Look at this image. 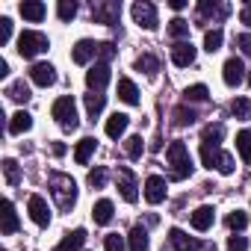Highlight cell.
<instances>
[{"mask_svg": "<svg viewBox=\"0 0 251 251\" xmlns=\"http://www.w3.org/2000/svg\"><path fill=\"white\" fill-rule=\"evenodd\" d=\"M48 186H50V195H53L59 210H71L77 204V183H74V177H68L62 172H53L48 177Z\"/></svg>", "mask_w": 251, "mask_h": 251, "instance_id": "cell-1", "label": "cell"}, {"mask_svg": "<svg viewBox=\"0 0 251 251\" xmlns=\"http://www.w3.org/2000/svg\"><path fill=\"white\" fill-rule=\"evenodd\" d=\"M166 160H169V166H172V177H175V180H186V177L192 175V157H189V148H186L180 139L169 145Z\"/></svg>", "mask_w": 251, "mask_h": 251, "instance_id": "cell-2", "label": "cell"}, {"mask_svg": "<svg viewBox=\"0 0 251 251\" xmlns=\"http://www.w3.org/2000/svg\"><path fill=\"white\" fill-rule=\"evenodd\" d=\"M201 163H204L207 169L222 172V175H233V157L225 154L219 145H207V142H201Z\"/></svg>", "mask_w": 251, "mask_h": 251, "instance_id": "cell-3", "label": "cell"}, {"mask_svg": "<svg viewBox=\"0 0 251 251\" xmlns=\"http://www.w3.org/2000/svg\"><path fill=\"white\" fill-rule=\"evenodd\" d=\"M50 48V42H48V36L45 33H36V30H24L21 36H18V53L24 56V59H36L39 53H45Z\"/></svg>", "mask_w": 251, "mask_h": 251, "instance_id": "cell-4", "label": "cell"}, {"mask_svg": "<svg viewBox=\"0 0 251 251\" xmlns=\"http://www.w3.org/2000/svg\"><path fill=\"white\" fill-rule=\"evenodd\" d=\"M169 242H172L175 251H216L213 242H201V239H195V236H186L180 227H172V230H169Z\"/></svg>", "mask_w": 251, "mask_h": 251, "instance_id": "cell-5", "label": "cell"}, {"mask_svg": "<svg viewBox=\"0 0 251 251\" xmlns=\"http://www.w3.org/2000/svg\"><path fill=\"white\" fill-rule=\"evenodd\" d=\"M118 15H121V3H118V0H92V18L98 24L115 27L118 24Z\"/></svg>", "mask_w": 251, "mask_h": 251, "instance_id": "cell-6", "label": "cell"}, {"mask_svg": "<svg viewBox=\"0 0 251 251\" xmlns=\"http://www.w3.org/2000/svg\"><path fill=\"white\" fill-rule=\"evenodd\" d=\"M53 118L59 121V127H65V130H74L77 127V103H74V98H59L56 103H53Z\"/></svg>", "mask_w": 251, "mask_h": 251, "instance_id": "cell-7", "label": "cell"}, {"mask_svg": "<svg viewBox=\"0 0 251 251\" xmlns=\"http://www.w3.org/2000/svg\"><path fill=\"white\" fill-rule=\"evenodd\" d=\"M133 21L145 30H157V6L148 3V0H139V3H133Z\"/></svg>", "mask_w": 251, "mask_h": 251, "instance_id": "cell-8", "label": "cell"}, {"mask_svg": "<svg viewBox=\"0 0 251 251\" xmlns=\"http://www.w3.org/2000/svg\"><path fill=\"white\" fill-rule=\"evenodd\" d=\"M118 189H121V198L127 201V204H136V198H139V186H136V177H133V172L130 169H118Z\"/></svg>", "mask_w": 251, "mask_h": 251, "instance_id": "cell-9", "label": "cell"}, {"mask_svg": "<svg viewBox=\"0 0 251 251\" xmlns=\"http://www.w3.org/2000/svg\"><path fill=\"white\" fill-rule=\"evenodd\" d=\"M30 80H33L36 86L48 89V86H53V83H56V68H53L50 62H36V65L30 68Z\"/></svg>", "mask_w": 251, "mask_h": 251, "instance_id": "cell-10", "label": "cell"}, {"mask_svg": "<svg viewBox=\"0 0 251 251\" xmlns=\"http://www.w3.org/2000/svg\"><path fill=\"white\" fill-rule=\"evenodd\" d=\"M106 83H109V65H106V62H98V65H92V68L86 71V86H89L92 92H100Z\"/></svg>", "mask_w": 251, "mask_h": 251, "instance_id": "cell-11", "label": "cell"}, {"mask_svg": "<svg viewBox=\"0 0 251 251\" xmlns=\"http://www.w3.org/2000/svg\"><path fill=\"white\" fill-rule=\"evenodd\" d=\"M30 219L39 225V227H48L50 225V210H48V201L42 195H30Z\"/></svg>", "mask_w": 251, "mask_h": 251, "instance_id": "cell-12", "label": "cell"}, {"mask_svg": "<svg viewBox=\"0 0 251 251\" xmlns=\"http://www.w3.org/2000/svg\"><path fill=\"white\" fill-rule=\"evenodd\" d=\"M222 77H225L227 86H239V83L245 80V65H242V59L230 56V59L225 62V68H222Z\"/></svg>", "mask_w": 251, "mask_h": 251, "instance_id": "cell-13", "label": "cell"}, {"mask_svg": "<svg viewBox=\"0 0 251 251\" xmlns=\"http://www.w3.org/2000/svg\"><path fill=\"white\" fill-rule=\"evenodd\" d=\"M145 201H148V204L166 201V180H163L160 175H151V177L145 180Z\"/></svg>", "mask_w": 251, "mask_h": 251, "instance_id": "cell-14", "label": "cell"}, {"mask_svg": "<svg viewBox=\"0 0 251 251\" xmlns=\"http://www.w3.org/2000/svg\"><path fill=\"white\" fill-rule=\"evenodd\" d=\"M172 62L180 65V68L192 65V62H195V48H192V42H175V48H172Z\"/></svg>", "mask_w": 251, "mask_h": 251, "instance_id": "cell-15", "label": "cell"}, {"mask_svg": "<svg viewBox=\"0 0 251 251\" xmlns=\"http://www.w3.org/2000/svg\"><path fill=\"white\" fill-rule=\"evenodd\" d=\"M127 124H130V115H124V112H112L106 118V136L109 139H118L124 136V130H127Z\"/></svg>", "mask_w": 251, "mask_h": 251, "instance_id": "cell-16", "label": "cell"}, {"mask_svg": "<svg viewBox=\"0 0 251 251\" xmlns=\"http://www.w3.org/2000/svg\"><path fill=\"white\" fill-rule=\"evenodd\" d=\"M92 56H98V45H95V42H89V39H80V42L74 45V53H71V59H74L77 65H86Z\"/></svg>", "mask_w": 251, "mask_h": 251, "instance_id": "cell-17", "label": "cell"}, {"mask_svg": "<svg viewBox=\"0 0 251 251\" xmlns=\"http://www.w3.org/2000/svg\"><path fill=\"white\" fill-rule=\"evenodd\" d=\"M189 222H192V227H195V230H210V227H213V222H216V210L204 204V207H198V210L192 213V219H189Z\"/></svg>", "mask_w": 251, "mask_h": 251, "instance_id": "cell-18", "label": "cell"}, {"mask_svg": "<svg viewBox=\"0 0 251 251\" xmlns=\"http://www.w3.org/2000/svg\"><path fill=\"white\" fill-rule=\"evenodd\" d=\"M198 12L204 15V18H213V21H222V18H227V12H230V6H225V3H210V0H201L198 3Z\"/></svg>", "mask_w": 251, "mask_h": 251, "instance_id": "cell-19", "label": "cell"}, {"mask_svg": "<svg viewBox=\"0 0 251 251\" xmlns=\"http://www.w3.org/2000/svg\"><path fill=\"white\" fill-rule=\"evenodd\" d=\"M112 213H115V207H112L109 198H100V201L92 207V219H95V225H109V222H112Z\"/></svg>", "mask_w": 251, "mask_h": 251, "instance_id": "cell-20", "label": "cell"}, {"mask_svg": "<svg viewBox=\"0 0 251 251\" xmlns=\"http://www.w3.org/2000/svg\"><path fill=\"white\" fill-rule=\"evenodd\" d=\"M83 245H86V230H83V227H77V230L65 233V239L56 245V251H80Z\"/></svg>", "mask_w": 251, "mask_h": 251, "instance_id": "cell-21", "label": "cell"}, {"mask_svg": "<svg viewBox=\"0 0 251 251\" xmlns=\"http://www.w3.org/2000/svg\"><path fill=\"white\" fill-rule=\"evenodd\" d=\"M95 148H98V139H92V136H86V139H80V142H77V148H74V160H77L80 166H86V163L92 160V154H95Z\"/></svg>", "mask_w": 251, "mask_h": 251, "instance_id": "cell-22", "label": "cell"}, {"mask_svg": "<svg viewBox=\"0 0 251 251\" xmlns=\"http://www.w3.org/2000/svg\"><path fill=\"white\" fill-rule=\"evenodd\" d=\"M118 98H121L124 103H130V106L139 103V89L133 86V80H127V77H121V80H118Z\"/></svg>", "mask_w": 251, "mask_h": 251, "instance_id": "cell-23", "label": "cell"}, {"mask_svg": "<svg viewBox=\"0 0 251 251\" xmlns=\"http://www.w3.org/2000/svg\"><path fill=\"white\" fill-rule=\"evenodd\" d=\"M127 245H130V251H148V245H151L148 230H145L142 225H136V227L130 230V236H127Z\"/></svg>", "mask_w": 251, "mask_h": 251, "instance_id": "cell-24", "label": "cell"}, {"mask_svg": "<svg viewBox=\"0 0 251 251\" xmlns=\"http://www.w3.org/2000/svg\"><path fill=\"white\" fill-rule=\"evenodd\" d=\"M0 230H3L6 236L18 230V213H15V204L12 201H3V225H0Z\"/></svg>", "mask_w": 251, "mask_h": 251, "instance_id": "cell-25", "label": "cell"}, {"mask_svg": "<svg viewBox=\"0 0 251 251\" xmlns=\"http://www.w3.org/2000/svg\"><path fill=\"white\" fill-rule=\"evenodd\" d=\"M18 9H21V15H24L27 21H42V18H45V12H48V9H45V3H39V0H24Z\"/></svg>", "mask_w": 251, "mask_h": 251, "instance_id": "cell-26", "label": "cell"}, {"mask_svg": "<svg viewBox=\"0 0 251 251\" xmlns=\"http://www.w3.org/2000/svg\"><path fill=\"white\" fill-rule=\"evenodd\" d=\"M30 127H33V115H30V112H24V109H21V112H15V115L9 118V133H27Z\"/></svg>", "mask_w": 251, "mask_h": 251, "instance_id": "cell-27", "label": "cell"}, {"mask_svg": "<svg viewBox=\"0 0 251 251\" xmlns=\"http://www.w3.org/2000/svg\"><path fill=\"white\" fill-rule=\"evenodd\" d=\"M236 151L245 160V166H251V130H239L236 133Z\"/></svg>", "mask_w": 251, "mask_h": 251, "instance_id": "cell-28", "label": "cell"}, {"mask_svg": "<svg viewBox=\"0 0 251 251\" xmlns=\"http://www.w3.org/2000/svg\"><path fill=\"white\" fill-rule=\"evenodd\" d=\"M222 139H225V127H222V124H207L204 133H201V142H207V145H219Z\"/></svg>", "mask_w": 251, "mask_h": 251, "instance_id": "cell-29", "label": "cell"}, {"mask_svg": "<svg viewBox=\"0 0 251 251\" xmlns=\"http://www.w3.org/2000/svg\"><path fill=\"white\" fill-rule=\"evenodd\" d=\"M6 95H9L12 100H18V103H24V100H30V89H27V83H24V80H15V83H9V89H6Z\"/></svg>", "mask_w": 251, "mask_h": 251, "instance_id": "cell-30", "label": "cell"}, {"mask_svg": "<svg viewBox=\"0 0 251 251\" xmlns=\"http://www.w3.org/2000/svg\"><path fill=\"white\" fill-rule=\"evenodd\" d=\"M103 103H106V98H103L100 92H92V95H86V109H89V115H92V118H98V115H100Z\"/></svg>", "mask_w": 251, "mask_h": 251, "instance_id": "cell-31", "label": "cell"}, {"mask_svg": "<svg viewBox=\"0 0 251 251\" xmlns=\"http://www.w3.org/2000/svg\"><path fill=\"white\" fill-rule=\"evenodd\" d=\"M136 71H145V74H157V71H160V62H157V56H151V53H142V56L136 59Z\"/></svg>", "mask_w": 251, "mask_h": 251, "instance_id": "cell-32", "label": "cell"}, {"mask_svg": "<svg viewBox=\"0 0 251 251\" xmlns=\"http://www.w3.org/2000/svg\"><path fill=\"white\" fill-rule=\"evenodd\" d=\"M183 98H186V103H189V100L201 103V100H207V98H210V92H207V86H204V83H195V86H189V89L183 92Z\"/></svg>", "mask_w": 251, "mask_h": 251, "instance_id": "cell-33", "label": "cell"}, {"mask_svg": "<svg viewBox=\"0 0 251 251\" xmlns=\"http://www.w3.org/2000/svg\"><path fill=\"white\" fill-rule=\"evenodd\" d=\"M3 175H6V183L9 186H18L21 183V169L15 160H3Z\"/></svg>", "mask_w": 251, "mask_h": 251, "instance_id": "cell-34", "label": "cell"}, {"mask_svg": "<svg viewBox=\"0 0 251 251\" xmlns=\"http://www.w3.org/2000/svg\"><path fill=\"white\" fill-rule=\"evenodd\" d=\"M169 36H172V39H183V36H189V21H183V18H172V21H169Z\"/></svg>", "mask_w": 251, "mask_h": 251, "instance_id": "cell-35", "label": "cell"}, {"mask_svg": "<svg viewBox=\"0 0 251 251\" xmlns=\"http://www.w3.org/2000/svg\"><path fill=\"white\" fill-rule=\"evenodd\" d=\"M222 30H207L204 33V50H210V53H216L219 48H222Z\"/></svg>", "mask_w": 251, "mask_h": 251, "instance_id": "cell-36", "label": "cell"}, {"mask_svg": "<svg viewBox=\"0 0 251 251\" xmlns=\"http://www.w3.org/2000/svg\"><path fill=\"white\" fill-rule=\"evenodd\" d=\"M142 148H145V145H142V136H130L127 142H124V151H127L130 160H139V157H142Z\"/></svg>", "mask_w": 251, "mask_h": 251, "instance_id": "cell-37", "label": "cell"}, {"mask_svg": "<svg viewBox=\"0 0 251 251\" xmlns=\"http://www.w3.org/2000/svg\"><path fill=\"white\" fill-rule=\"evenodd\" d=\"M56 12H59V18H62V21H71V18L77 15V3H74V0H59Z\"/></svg>", "mask_w": 251, "mask_h": 251, "instance_id": "cell-38", "label": "cell"}, {"mask_svg": "<svg viewBox=\"0 0 251 251\" xmlns=\"http://www.w3.org/2000/svg\"><path fill=\"white\" fill-rule=\"evenodd\" d=\"M89 186H95V189H103L106 186V169H92L89 172Z\"/></svg>", "mask_w": 251, "mask_h": 251, "instance_id": "cell-39", "label": "cell"}, {"mask_svg": "<svg viewBox=\"0 0 251 251\" xmlns=\"http://www.w3.org/2000/svg\"><path fill=\"white\" fill-rule=\"evenodd\" d=\"M245 225H248V216H245L242 210H233V213L227 216V227H230V230H242Z\"/></svg>", "mask_w": 251, "mask_h": 251, "instance_id": "cell-40", "label": "cell"}, {"mask_svg": "<svg viewBox=\"0 0 251 251\" xmlns=\"http://www.w3.org/2000/svg\"><path fill=\"white\" fill-rule=\"evenodd\" d=\"M195 121V112L192 109H186V106H177L175 109V124H180V127H183V124H192Z\"/></svg>", "mask_w": 251, "mask_h": 251, "instance_id": "cell-41", "label": "cell"}, {"mask_svg": "<svg viewBox=\"0 0 251 251\" xmlns=\"http://www.w3.org/2000/svg\"><path fill=\"white\" fill-rule=\"evenodd\" d=\"M230 112H233L236 118H245V115L251 112V106H248V100H242V98H236V100H230Z\"/></svg>", "mask_w": 251, "mask_h": 251, "instance_id": "cell-42", "label": "cell"}, {"mask_svg": "<svg viewBox=\"0 0 251 251\" xmlns=\"http://www.w3.org/2000/svg\"><path fill=\"white\" fill-rule=\"evenodd\" d=\"M98 56H100V62H109L115 56V45L112 42H100L98 45Z\"/></svg>", "mask_w": 251, "mask_h": 251, "instance_id": "cell-43", "label": "cell"}, {"mask_svg": "<svg viewBox=\"0 0 251 251\" xmlns=\"http://www.w3.org/2000/svg\"><path fill=\"white\" fill-rule=\"evenodd\" d=\"M103 248H106V251H124V239H121L118 233H109V236L103 239Z\"/></svg>", "mask_w": 251, "mask_h": 251, "instance_id": "cell-44", "label": "cell"}, {"mask_svg": "<svg viewBox=\"0 0 251 251\" xmlns=\"http://www.w3.org/2000/svg\"><path fill=\"white\" fill-rule=\"evenodd\" d=\"M227 251H248V239L245 236H230L227 239Z\"/></svg>", "mask_w": 251, "mask_h": 251, "instance_id": "cell-45", "label": "cell"}, {"mask_svg": "<svg viewBox=\"0 0 251 251\" xmlns=\"http://www.w3.org/2000/svg\"><path fill=\"white\" fill-rule=\"evenodd\" d=\"M12 36V21L9 18H0V45H6Z\"/></svg>", "mask_w": 251, "mask_h": 251, "instance_id": "cell-46", "label": "cell"}, {"mask_svg": "<svg viewBox=\"0 0 251 251\" xmlns=\"http://www.w3.org/2000/svg\"><path fill=\"white\" fill-rule=\"evenodd\" d=\"M236 48H239L242 53H248V56H251V33H242V36H236Z\"/></svg>", "mask_w": 251, "mask_h": 251, "instance_id": "cell-47", "label": "cell"}, {"mask_svg": "<svg viewBox=\"0 0 251 251\" xmlns=\"http://www.w3.org/2000/svg\"><path fill=\"white\" fill-rule=\"evenodd\" d=\"M239 21L251 27V3H245V6H242V12H239Z\"/></svg>", "mask_w": 251, "mask_h": 251, "instance_id": "cell-48", "label": "cell"}, {"mask_svg": "<svg viewBox=\"0 0 251 251\" xmlns=\"http://www.w3.org/2000/svg\"><path fill=\"white\" fill-rule=\"evenodd\" d=\"M169 6H172V9H177V12H180V9H183V6H186V0H169Z\"/></svg>", "mask_w": 251, "mask_h": 251, "instance_id": "cell-49", "label": "cell"}, {"mask_svg": "<svg viewBox=\"0 0 251 251\" xmlns=\"http://www.w3.org/2000/svg\"><path fill=\"white\" fill-rule=\"evenodd\" d=\"M9 74V62L6 59H0V77H6Z\"/></svg>", "mask_w": 251, "mask_h": 251, "instance_id": "cell-50", "label": "cell"}, {"mask_svg": "<svg viewBox=\"0 0 251 251\" xmlns=\"http://www.w3.org/2000/svg\"><path fill=\"white\" fill-rule=\"evenodd\" d=\"M53 154H56V157H62V154H65V145H62V142H56V145H53Z\"/></svg>", "mask_w": 251, "mask_h": 251, "instance_id": "cell-51", "label": "cell"}, {"mask_svg": "<svg viewBox=\"0 0 251 251\" xmlns=\"http://www.w3.org/2000/svg\"><path fill=\"white\" fill-rule=\"evenodd\" d=\"M248 83H251V74H248Z\"/></svg>", "mask_w": 251, "mask_h": 251, "instance_id": "cell-52", "label": "cell"}]
</instances>
